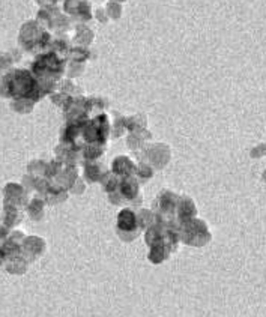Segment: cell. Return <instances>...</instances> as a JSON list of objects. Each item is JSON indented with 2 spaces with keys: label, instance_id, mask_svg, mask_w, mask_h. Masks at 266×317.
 Here are the masks:
<instances>
[{
  "label": "cell",
  "instance_id": "1",
  "mask_svg": "<svg viewBox=\"0 0 266 317\" xmlns=\"http://www.w3.org/2000/svg\"><path fill=\"white\" fill-rule=\"evenodd\" d=\"M66 9L72 14H79L80 17L86 15V18H89V15H90L89 3L86 2V0H68Z\"/></svg>",
  "mask_w": 266,
  "mask_h": 317
}]
</instances>
